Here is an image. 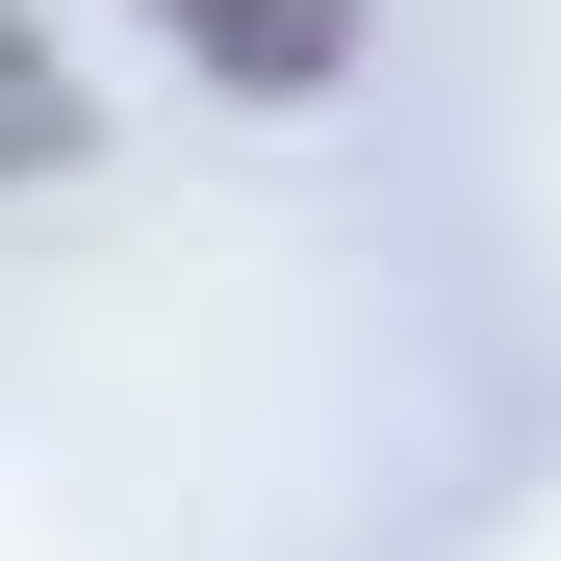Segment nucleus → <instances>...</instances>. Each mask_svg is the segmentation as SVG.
<instances>
[{"mask_svg":"<svg viewBox=\"0 0 561 561\" xmlns=\"http://www.w3.org/2000/svg\"><path fill=\"white\" fill-rule=\"evenodd\" d=\"M179 77H230V103H332L357 77V0H153Z\"/></svg>","mask_w":561,"mask_h":561,"instance_id":"1","label":"nucleus"},{"mask_svg":"<svg viewBox=\"0 0 561 561\" xmlns=\"http://www.w3.org/2000/svg\"><path fill=\"white\" fill-rule=\"evenodd\" d=\"M51 153H77V77H51L26 0H0V179H51Z\"/></svg>","mask_w":561,"mask_h":561,"instance_id":"2","label":"nucleus"}]
</instances>
